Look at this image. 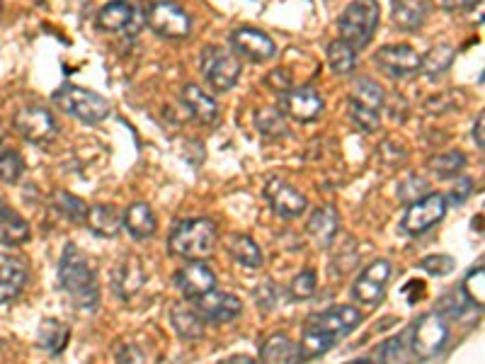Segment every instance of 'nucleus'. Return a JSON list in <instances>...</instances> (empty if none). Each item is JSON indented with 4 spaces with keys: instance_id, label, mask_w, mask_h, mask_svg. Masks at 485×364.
Returning a JSON list of instances; mask_svg holds the SVG:
<instances>
[{
    "instance_id": "nucleus-1",
    "label": "nucleus",
    "mask_w": 485,
    "mask_h": 364,
    "mask_svg": "<svg viewBox=\"0 0 485 364\" xmlns=\"http://www.w3.org/2000/svg\"><path fill=\"white\" fill-rule=\"evenodd\" d=\"M58 284L80 311H95L100 306V284L93 262L73 243L66 246L58 262Z\"/></svg>"
},
{
    "instance_id": "nucleus-2",
    "label": "nucleus",
    "mask_w": 485,
    "mask_h": 364,
    "mask_svg": "<svg viewBox=\"0 0 485 364\" xmlns=\"http://www.w3.org/2000/svg\"><path fill=\"white\" fill-rule=\"evenodd\" d=\"M218 231L209 218H187L170 231V253L182 260H204L217 250Z\"/></svg>"
},
{
    "instance_id": "nucleus-3",
    "label": "nucleus",
    "mask_w": 485,
    "mask_h": 364,
    "mask_svg": "<svg viewBox=\"0 0 485 364\" xmlns=\"http://www.w3.org/2000/svg\"><path fill=\"white\" fill-rule=\"evenodd\" d=\"M379 20H381L379 0H352L345 7L340 22H338L340 39H345L357 51L364 49V46H369V42L377 35Z\"/></svg>"
},
{
    "instance_id": "nucleus-4",
    "label": "nucleus",
    "mask_w": 485,
    "mask_h": 364,
    "mask_svg": "<svg viewBox=\"0 0 485 364\" xmlns=\"http://www.w3.org/2000/svg\"><path fill=\"white\" fill-rule=\"evenodd\" d=\"M51 100L58 109H64L66 115L76 116L86 124H100L109 116V102L87 87L68 83V86L58 87Z\"/></svg>"
},
{
    "instance_id": "nucleus-5",
    "label": "nucleus",
    "mask_w": 485,
    "mask_h": 364,
    "mask_svg": "<svg viewBox=\"0 0 485 364\" xmlns=\"http://www.w3.org/2000/svg\"><path fill=\"white\" fill-rule=\"evenodd\" d=\"M450 342V326L442 313H425L410 330V349L418 359H435L444 352Z\"/></svg>"
},
{
    "instance_id": "nucleus-6",
    "label": "nucleus",
    "mask_w": 485,
    "mask_h": 364,
    "mask_svg": "<svg viewBox=\"0 0 485 364\" xmlns=\"http://www.w3.org/2000/svg\"><path fill=\"white\" fill-rule=\"evenodd\" d=\"M202 73L217 93H228L240 78V58L224 46H207L202 51Z\"/></svg>"
},
{
    "instance_id": "nucleus-7",
    "label": "nucleus",
    "mask_w": 485,
    "mask_h": 364,
    "mask_svg": "<svg viewBox=\"0 0 485 364\" xmlns=\"http://www.w3.org/2000/svg\"><path fill=\"white\" fill-rule=\"evenodd\" d=\"M146 25L158 36L166 39H187L192 32V17L185 13V7L173 3V0H158L148 7L146 13Z\"/></svg>"
},
{
    "instance_id": "nucleus-8",
    "label": "nucleus",
    "mask_w": 485,
    "mask_h": 364,
    "mask_svg": "<svg viewBox=\"0 0 485 364\" xmlns=\"http://www.w3.org/2000/svg\"><path fill=\"white\" fill-rule=\"evenodd\" d=\"M447 207L450 204H447V199L440 192H428L420 199L408 204L403 221H400V228L408 236H422V233H428L432 226H437L447 217Z\"/></svg>"
},
{
    "instance_id": "nucleus-9",
    "label": "nucleus",
    "mask_w": 485,
    "mask_h": 364,
    "mask_svg": "<svg viewBox=\"0 0 485 364\" xmlns=\"http://www.w3.org/2000/svg\"><path fill=\"white\" fill-rule=\"evenodd\" d=\"M13 126L25 141L36 146L51 144V141L58 136V124L56 119H54V115H51L49 109L36 107V105L17 109Z\"/></svg>"
},
{
    "instance_id": "nucleus-10",
    "label": "nucleus",
    "mask_w": 485,
    "mask_h": 364,
    "mask_svg": "<svg viewBox=\"0 0 485 364\" xmlns=\"http://www.w3.org/2000/svg\"><path fill=\"white\" fill-rule=\"evenodd\" d=\"M389 279H391V262L374 260L357 275L352 284V298L364 306H379L386 297Z\"/></svg>"
},
{
    "instance_id": "nucleus-11",
    "label": "nucleus",
    "mask_w": 485,
    "mask_h": 364,
    "mask_svg": "<svg viewBox=\"0 0 485 364\" xmlns=\"http://www.w3.org/2000/svg\"><path fill=\"white\" fill-rule=\"evenodd\" d=\"M279 107L282 115H289L297 122H316L323 115L326 102L313 87H289L279 95Z\"/></svg>"
},
{
    "instance_id": "nucleus-12",
    "label": "nucleus",
    "mask_w": 485,
    "mask_h": 364,
    "mask_svg": "<svg viewBox=\"0 0 485 364\" xmlns=\"http://www.w3.org/2000/svg\"><path fill=\"white\" fill-rule=\"evenodd\" d=\"M233 54L240 58H248L253 64H265L269 58H275L277 44L272 42V36L265 35L262 29L253 27H238L231 35Z\"/></svg>"
},
{
    "instance_id": "nucleus-13",
    "label": "nucleus",
    "mask_w": 485,
    "mask_h": 364,
    "mask_svg": "<svg viewBox=\"0 0 485 364\" xmlns=\"http://www.w3.org/2000/svg\"><path fill=\"white\" fill-rule=\"evenodd\" d=\"M265 199H268L277 217L282 218H297L308 209V199L297 187H291L289 182H284L282 177H269L265 182Z\"/></svg>"
},
{
    "instance_id": "nucleus-14",
    "label": "nucleus",
    "mask_w": 485,
    "mask_h": 364,
    "mask_svg": "<svg viewBox=\"0 0 485 364\" xmlns=\"http://www.w3.org/2000/svg\"><path fill=\"white\" fill-rule=\"evenodd\" d=\"M175 287L187 301L204 297L207 291L217 289V275L211 272L204 260H189L185 268L175 272Z\"/></svg>"
},
{
    "instance_id": "nucleus-15",
    "label": "nucleus",
    "mask_w": 485,
    "mask_h": 364,
    "mask_svg": "<svg viewBox=\"0 0 485 364\" xmlns=\"http://www.w3.org/2000/svg\"><path fill=\"white\" fill-rule=\"evenodd\" d=\"M192 304L207 318V323H218V326L221 323H231V320H236L243 313V304H240L238 297L218 289L207 291L204 297L195 298Z\"/></svg>"
},
{
    "instance_id": "nucleus-16",
    "label": "nucleus",
    "mask_w": 485,
    "mask_h": 364,
    "mask_svg": "<svg viewBox=\"0 0 485 364\" xmlns=\"http://www.w3.org/2000/svg\"><path fill=\"white\" fill-rule=\"evenodd\" d=\"M374 61L381 71H386L393 78H408V76L420 71V54L406 44H391V46L379 49Z\"/></svg>"
},
{
    "instance_id": "nucleus-17",
    "label": "nucleus",
    "mask_w": 485,
    "mask_h": 364,
    "mask_svg": "<svg viewBox=\"0 0 485 364\" xmlns=\"http://www.w3.org/2000/svg\"><path fill=\"white\" fill-rule=\"evenodd\" d=\"M146 284V269L141 258L136 255H126L122 260L116 262L112 269V291L119 298H134L138 291L144 289Z\"/></svg>"
},
{
    "instance_id": "nucleus-18",
    "label": "nucleus",
    "mask_w": 485,
    "mask_h": 364,
    "mask_svg": "<svg viewBox=\"0 0 485 364\" xmlns=\"http://www.w3.org/2000/svg\"><path fill=\"white\" fill-rule=\"evenodd\" d=\"M362 323V313L357 306H333L328 311L318 313V316H311L306 326L318 328L323 333H330L333 338H342V335H349L357 326Z\"/></svg>"
},
{
    "instance_id": "nucleus-19",
    "label": "nucleus",
    "mask_w": 485,
    "mask_h": 364,
    "mask_svg": "<svg viewBox=\"0 0 485 364\" xmlns=\"http://www.w3.org/2000/svg\"><path fill=\"white\" fill-rule=\"evenodd\" d=\"M170 326L185 340H199L207 333V318L197 311L195 304H185V301L170 306Z\"/></svg>"
},
{
    "instance_id": "nucleus-20",
    "label": "nucleus",
    "mask_w": 485,
    "mask_h": 364,
    "mask_svg": "<svg viewBox=\"0 0 485 364\" xmlns=\"http://www.w3.org/2000/svg\"><path fill=\"white\" fill-rule=\"evenodd\" d=\"M338 228H340V214L330 204L328 207H318L311 214V218L306 221V233L311 236L313 243L318 248L333 246Z\"/></svg>"
},
{
    "instance_id": "nucleus-21",
    "label": "nucleus",
    "mask_w": 485,
    "mask_h": 364,
    "mask_svg": "<svg viewBox=\"0 0 485 364\" xmlns=\"http://www.w3.org/2000/svg\"><path fill=\"white\" fill-rule=\"evenodd\" d=\"M27 284V268L20 258H0V304H7L20 297Z\"/></svg>"
},
{
    "instance_id": "nucleus-22",
    "label": "nucleus",
    "mask_w": 485,
    "mask_h": 364,
    "mask_svg": "<svg viewBox=\"0 0 485 364\" xmlns=\"http://www.w3.org/2000/svg\"><path fill=\"white\" fill-rule=\"evenodd\" d=\"M86 226L100 238H115L122 231V211L115 204H93L87 207Z\"/></svg>"
},
{
    "instance_id": "nucleus-23",
    "label": "nucleus",
    "mask_w": 485,
    "mask_h": 364,
    "mask_svg": "<svg viewBox=\"0 0 485 364\" xmlns=\"http://www.w3.org/2000/svg\"><path fill=\"white\" fill-rule=\"evenodd\" d=\"M122 228H126L131 233V238L146 240L151 238L156 228H158V218H156V214H153L148 204L134 202L122 214Z\"/></svg>"
},
{
    "instance_id": "nucleus-24",
    "label": "nucleus",
    "mask_w": 485,
    "mask_h": 364,
    "mask_svg": "<svg viewBox=\"0 0 485 364\" xmlns=\"http://www.w3.org/2000/svg\"><path fill=\"white\" fill-rule=\"evenodd\" d=\"M182 105L189 109V115L195 116L199 124H214L218 119V105L209 93H204L199 86L182 87Z\"/></svg>"
},
{
    "instance_id": "nucleus-25",
    "label": "nucleus",
    "mask_w": 485,
    "mask_h": 364,
    "mask_svg": "<svg viewBox=\"0 0 485 364\" xmlns=\"http://www.w3.org/2000/svg\"><path fill=\"white\" fill-rule=\"evenodd\" d=\"M29 240V224L15 209L0 204V243L17 248Z\"/></svg>"
},
{
    "instance_id": "nucleus-26",
    "label": "nucleus",
    "mask_w": 485,
    "mask_h": 364,
    "mask_svg": "<svg viewBox=\"0 0 485 364\" xmlns=\"http://www.w3.org/2000/svg\"><path fill=\"white\" fill-rule=\"evenodd\" d=\"M393 25L406 32L420 29L428 20V7L422 0H393Z\"/></svg>"
},
{
    "instance_id": "nucleus-27",
    "label": "nucleus",
    "mask_w": 485,
    "mask_h": 364,
    "mask_svg": "<svg viewBox=\"0 0 485 364\" xmlns=\"http://www.w3.org/2000/svg\"><path fill=\"white\" fill-rule=\"evenodd\" d=\"M134 15L136 13H134L129 0H112L97 13V25H100V29H107V32H122V29L129 27Z\"/></svg>"
},
{
    "instance_id": "nucleus-28",
    "label": "nucleus",
    "mask_w": 485,
    "mask_h": 364,
    "mask_svg": "<svg viewBox=\"0 0 485 364\" xmlns=\"http://www.w3.org/2000/svg\"><path fill=\"white\" fill-rule=\"evenodd\" d=\"M260 359L262 362H301L298 357L297 342H291L284 333L269 335L265 345L260 348Z\"/></svg>"
},
{
    "instance_id": "nucleus-29",
    "label": "nucleus",
    "mask_w": 485,
    "mask_h": 364,
    "mask_svg": "<svg viewBox=\"0 0 485 364\" xmlns=\"http://www.w3.org/2000/svg\"><path fill=\"white\" fill-rule=\"evenodd\" d=\"M335 340H338V338H333L330 333H323L318 328L306 326L301 340L297 342L298 357H301V359H318V357H323L326 352H330Z\"/></svg>"
},
{
    "instance_id": "nucleus-30",
    "label": "nucleus",
    "mask_w": 485,
    "mask_h": 364,
    "mask_svg": "<svg viewBox=\"0 0 485 364\" xmlns=\"http://www.w3.org/2000/svg\"><path fill=\"white\" fill-rule=\"evenodd\" d=\"M228 253H231L233 260L243 265V268L258 269L262 268V262H265L260 246H258L250 236H233V238L228 240Z\"/></svg>"
},
{
    "instance_id": "nucleus-31",
    "label": "nucleus",
    "mask_w": 485,
    "mask_h": 364,
    "mask_svg": "<svg viewBox=\"0 0 485 364\" xmlns=\"http://www.w3.org/2000/svg\"><path fill=\"white\" fill-rule=\"evenodd\" d=\"M328 66L338 76H349L357 66V49L349 46L345 39H335L328 44Z\"/></svg>"
},
{
    "instance_id": "nucleus-32",
    "label": "nucleus",
    "mask_w": 485,
    "mask_h": 364,
    "mask_svg": "<svg viewBox=\"0 0 485 364\" xmlns=\"http://www.w3.org/2000/svg\"><path fill=\"white\" fill-rule=\"evenodd\" d=\"M68 338H71V330L54 318L44 320L39 328V348L46 349L49 355H61L68 345Z\"/></svg>"
},
{
    "instance_id": "nucleus-33",
    "label": "nucleus",
    "mask_w": 485,
    "mask_h": 364,
    "mask_svg": "<svg viewBox=\"0 0 485 364\" xmlns=\"http://www.w3.org/2000/svg\"><path fill=\"white\" fill-rule=\"evenodd\" d=\"M454 49L450 44H440V46H432V49L420 56V73H425L428 78H437L442 76L444 71H450V66L454 64Z\"/></svg>"
},
{
    "instance_id": "nucleus-34",
    "label": "nucleus",
    "mask_w": 485,
    "mask_h": 364,
    "mask_svg": "<svg viewBox=\"0 0 485 364\" xmlns=\"http://www.w3.org/2000/svg\"><path fill=\"white\" fill-rule=\"evenodd\" d=\"M51 202H54V209L64 218H68L71 224H86L87 204L83 202L80 197L58 189V192H54V197H51Z\"/></svg>"
},
{
    "instance_id": "nucleus-35",
    "label": "nucleus",
    "mask_w": 485,
    "mask_h": 364,
    "mask_svg": "<svg viewBox=\"0 0 485 364\" xmlns=\"http://www.w3.org/2000/svg\"><path fill=\"white\" fill-rule=\"evenodd\" d=\"M255 126L265 138L287 136V122H284L282 109L265 107L255 112Z\"/></svg>"
},
{
    "instance_id": "nucleus-36",
    "label": "nucleus",
    "mask_w": 485,
    "mask_h": 364,
    "mask_svg": "<svg viewBox=\"0 0 485 364\" xmlns=\"http://www.w3.org/2000/svg\"><path fill=\"white\" fill-rule=\"evenodd\" d=\"M349 102H357L362 107L381 109L384 107V87L374 83L371 78H359L352 87V95H349Z\"/></svg>"
},
{
    "instance_id": "nucleus-37",
    "label": "nucleus",
    "mask_w": 485,
    "mask_h": 364,
    "mask_svg": "<svg viewBox=\"0 0 485 364\" xmlns=\"http://www.w3.org/2000/svg\"><path fill=\"white\" fill-rule=\"evenodd\" d=\"M429 170L437 175V177H442V180H450V177H457L461 170L466 167V156L459 151H447L440 153V156H432L429 158Z\"/></svg>"
},
{
    "instance_id": "nucleus-38",
    "label": "nucleus",
    "mask_w": 485,
    "mask_h": 364,
    "mask_svg": "<svg viewBox=\"0 0 485 364\" xmlns=\"http://www.w3.org/2000/svg\"><path fill=\"white\" fill-rule=\"evenodd\" d=\"M22 170H25V163H22L20 156L0 141V180L15 185L22 177Z\"/></svg>"
},
{
    "instance_id": "nucleus-39",
    "label": "nucleus",
    "mask_w": 485,
    "mask_h": 364,
    "mask_svg": "<svg viewBox=\"0 0 485 364\" xmlns=\"http://www.w3.org/2000/svg\"><path fill=\"white\" fill-rule=\"evenodd\" d=\"M349 116H352L357 129L367 131V134H374L381 126V109L362 107L357 102H349Z\"/></svg>"
},
{
    "instance_id": "nucleus-40",
    "label": "nucleus",
    "mask_w": 485,
    "mask_h": 364,
    "mask_svg": "<svg viewBox=\"0 0 485 364\" xmlns=\"http://www.w3.org/2000/svg\"><path fill=\"white\" fill-rule=\"evenodd\" d=\"M485 269L483 268H476L471 272V275L466 277L464 284H461V294H464V298L469 301L471 306H483L485 301Z\"/></svg>"
},
{
    "instance_id": "nucleus-41",
    "label": "nucleus",
    "mask_w": 485,
    "mask_h": 364,
    "mask_svg": "<svg viewBox=\"0 0 485 364\" xmlns=\"http://www.w3.org/2000/svg\"><path fill=\"white\" fill-rule=\"evenodd\" d=\"M318 289V277L313 269H304L301 275H297L291 279L289 284V294L291 298H297V301H306V298H311Z\"/></svg>"
},
{
    "instance_id": "nucleus-42",
    "label": "nucleus",
    "mask_w": 485,
    "mask_h": 364,
    "mask_svg": "<svg viewBox=\"0 0 485 364\" xmlns=\"http://www.w3.org/2000/svg\"><path fill=\"white\" fill-rule=\"evenodd\" d=\"M428 192H429L428 180H425V177H418V175H410V177H406V180L399 185V199L406 204L420 199V197H425Z\"/></svg>"
},
{
    "instance_id": "nucleus-43",
    "label": "nucleus",
    "mask_w": 485,
    "mask_h": 364,
    "mask_svg": "<svg viewBox=\"0 0 485 364\" xmlns=\"http://www.w3.org/2000/svg\"><path fill=\"white\" fill-rule=\"evenodd\" d=\"M457 268V260L451 255H428L420 260V269H425L428 275L435 277H447L454 272Z\"/></svg>"
},
{
    "instance_id": "nucleus-44",
    "label": "nucleus",
    "mask_w": 485,
    "mask_h": 364,
    "mask_svg": "<svg viewBox=\"0 0 485 364\" xmlns=\"http://www.w3.org/2000/svg\"><path fill=\"white\" fill-rule=\"evenodd\" d=\"M473 195V180L471 177H459L457 182H454V187H451V192L444 199H447V204H451V207H461V204L469 199V197Z\"/></svg>"
},
{
    "instance_id": "nucleus-45",
    "label": "nucleus",
    "mask_w": 485,
    "mask_h": 364,
    "mask_svg": "<svg viewBox=\"0 0 485 364\" xmlns=\"http://www.w3.org/2000/svg\"><path fill=\"white\" fill-rule=\"evenodd\" d=\"M400 355H403V338H391L377 349V359L381 362H399Z\"/></svg>"
},
{
    "instance_id": "nucleus-46",
    "label": "nucleus",
    "mask_w": 485,
    "mask_h": 364,
    "mask_svg": "<svg viewBox=\"0 0 485 364\" xmlns=\"http://www.w3.org/2000/svg\"><path fill=\"white\" fill-rule=\"evenodd\" d=\"M265 83H268V86L272 87V90H275V93H279V95H282L284 90H289V87H291L289 73H284L282 68H275V71L269 73L268 80H265Z\"/></svg>"
},
{
    "instance_id": "nucleus-47",
    "label": "nucleus",
    "mask_w": 485,
    "mask_h": 364,
    "mask_svg": "<svg viewBox=\"0 0 485 364\" xmlns=\"http://www.w3.org/2000/svg\"><path fill=\"white\" fill-rule=\"evenodd\" d=\"M480 0H440V5L450 13H464V10H471V7L479 5Z\"/></svg>"
},
{
    "instance_id": "nucleus-48",
    "label": "nucleus",
    "mask_w": 485,
    "mask_h": 364,
    "mask_svg": "<svg viewBox=\"0 0 485 364\" xmlns=\"http://www.w3.org/2000/svg\"><path fill=\"white\" fill-rule=\"evenodd\" d=\"M483 126H485V115L480 112L479 119H476V124H473V138H476V146H479V148H483V146H485Z\"/></svg>"
},
{
    "instance_id": "nucleus-49",
    "label": "nucleus",
    "mask_w": 485,
    "mask_h": 364,
    "mask_svg": "<svg viewBox=\"0 0 485 364\" xmlns=\"http://www.w3.org/2000/svg\"><path fill=\"white\" fill-rule=\"evenodd\" d=\"M3 136H5V131H3V124H0V141H3Z\"/></svg>"
},
{
    "instance_id": "nucleus-50",
    "label": "nucleus",
    "mask_w": 485,
    "mask_h": 364,
    "mask_svg": "<svg viewBox=\"0 0 485 364\" xmlns=\"http://www.w3.org/2000/svg\"><path fill=\"white\" fill-rule=\"evenodd\" d=\"M0 7H3V3H0Z\"/></svg>"
}]
</instances>
